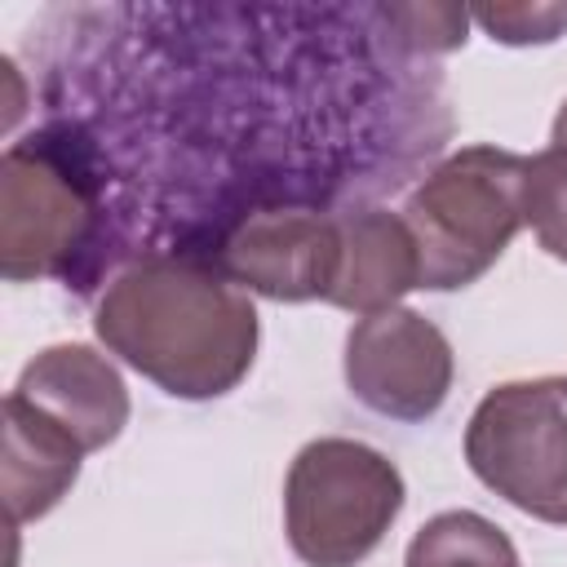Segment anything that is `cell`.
<instances>
[{"instance_id": "1", "label": "cell", "mask_w": 567, "mask_h": 567, "mask_svg": "<svg viewBox=\"0 0 567 567\" xmlns=\"http://www.w3.org/2000/svg\"><path fill=\"white\" fill-rule=\"evenodd\" d=\"M97 341L173 399L230 394L261 341L257 306L226 275L186 257L124 266L93 310Z\"/></svg>"}, {"instance_id": "2", "label": "cell", "mask_w": 567, "mask_h": 567, "mask_svg": "<svg viewBox=\"0 0 567 567\" xmlns=\"http://www.w3.org/2000/svg\"><path fill=\"white\" fill-rule=\"evenodd\" d=\"M527 155L478 142L452 151L403 204L421 252V288L452 292L483 279L523 230Z\"/></svg>"}, {"instance_id": "3", "label": "cell", "mask_w": 567, "mask_h": 567, "mask_svg": "<svg viewBox=\"0 0 567 567\" xmlns=\"http://www.w3.org/2000/svg\"><path fill=\"white\" fill-rule=\"evenodd\" d=\"M399 465L359 439H310L284 478V536L306 567H359L403 509Z\"/></svg>"}, {"instance_id": "4", "label": "cell", "mask_w": 567, "mask_h": 567, "mask_svg": "<svg viewBox=\"0 0 567 567\" xmlns=\"http://www.w3.org/2000/svg\"><path fill=\"white\" fill-rule=\"evenodd\" d=\"M465 461L514 509L567 527V377L492 385L470 412Z\"/></svg>"}, {"instance_id": "5", "label": "cell", "mask_w": 567, "mask_h": 567, "mask_svg": "<svg viewBox=\"0 0 567 567\" xmlns=\"http://www.w3.org/2000/svg\"><path fill=\"white\" fill-rule=\"evenodd\" d=\"M452 377V341L408 306L363 315L346 332V385L377 416L430 421L447 403Z\"/></svg>"}, {"instance_id": "6", "label": "cell", "mask_w": 567, "mask_h": 567, "mask_svg": "<svg viewBox=\"0 0 567 567\" xmlns=\"http://www.w3.org/2000/svg\"><path fill=\"white\" fill-rule=\"evenodd\" d=\"M93 221L84 186L40 146L0 159V270L9 284L62 270Z\"/></svg>"}, {"instance_id": "7", "label": "cell", "mask_w": 567, "mask_h": 567, "mask_svg": "<svg viewBox=\"0 0 567 567\" xmlns=\"http://www.w3.org/2000/svg\"><path fill=\"white\" fill-rule=\"evenodd\" d=\"M221 275L270 301H328L341 266V226L315 208L248 213L221 239Z\"/></svg>"}, {"instance_id": "8", "label": "cell", "mask_w": 567, "mask_h": 567, "mask_svg": "<svg viewBox=\"0 0 567 567\" xmlns=\"http://www.w3.org/2000/svg\"><path fill=\"white\" fill-rule=\"evenodd\" d=\"M22 403L58 421L84 452H102L128 425V385L120 368L93 346L62 341L40 350L13 381Z\"/></svg>"}, {"instance_id": "9", "label": "cell", "mask_w": 567, "mask_h": 567, "mask_svg": "<svg viewBox=\"0 0 567 567\" xmlns=\"http://www.w3.org/2000/svg\"><path fill=\"white\" fill-rule=\"evenodd\" d=\"M337 226H341V266L328 306H341L363 319L399 306V297L421 288V252L403 213L354 208L341 213Z\"/></svg>"}, {"instance_id": "10", "label": "cell", "mask_w": 567, "mask_h": 567, "mask_svg": "<svg viewBox=\"0 0 567 567\" xmlns=\"http://www.w3.org/2000/svg\"><path fill=\"white\" fill-rule=\"evenodd\" d=\"M89 452L44 412L4 394V505L9 523H35L71 492Z\"/></svg>"}, {"instance_id": "11", "label": "cell", "mask_w": 567, "mask_h": 567, "mask_svg": "<svg viewBox=\"0 0 567 567\" xmlns=\"http://www.w3.org/2000/svg\"><path fill=\"white\" fill-rule=\"evenodd\" d=\"M403 567H523L505 527L474 509H443L408 540Z\"/></svg>"}, {"instance_id": "12", "label": "cell", "mask_w": 567, "mask_h": 567, "mask_svg": "<svg viewBox=\"0 0 567 567\" xmlns=\"http://www.w3.org/2000/svg\"><path fill=\"white\" fill-rule=\"evenodd\" d=\"M523 226H532L536 244L554 261H567V151L545 146V151L527 155Z\"/></svg>"}, {"instance_id": "13", "label": "cell", "mask_w": 567, "mask_h": 567, "mask_svg": "<svg viewBox=\"0 0 567 567\" xmlns=\"http://www.w3.org/2000/svg\"><path fill=\"white\" fill-rule=\"evenodd\" d=\"M470 18L501 44H549L567 31V4H483Z\"/></svg>"}, {"instance_id": "14", "label": "cell", "mask_w": 567, "mask_h": 567, "mask_svg": "<svg viewBox=\"0 0 567 567\" xmlns=\"http://www.w3.org/2000/svg\"><path fill=\"white\" fill-rule=\"evenodd\" d=\"M385 18L390 27H403L399 44L416 53H447L465 44V27H470V9L461 4H403V9H385Z\"/></svg>"}, {"instance_id": "15", "label": "cell", "mask_w": 567, "mask_h": 567, "mask_svg": "<svg viewBox=\"0 0 567 567\" xmlns=\"http://www.w3.org/2000/svg\"><path fill=\"white\" fill-rule=\"evenodd\" d=\"M549 146L567 151V97H563V106H558V115H554V128H549Z\"/></svg>"}]
</instances>
